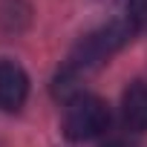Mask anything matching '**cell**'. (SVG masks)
Returning a JSON list of instances; mask_svg holds the SVG:
<instances>
[{"label": "cell", "instance_id": "obj_1", "mask_svg": "<svg viewBox=\"0 0 147 147\" xmlns=\"http://www.w3.org/2000/svg\"><path fill=\"white\" fill-rule=\"evenodd\" d=\"M133 35H136V29H133V23H130L127 18H115V20H110L107 26H101V29L84 35V38L75 43V49L69 52V58H66L63 69L58 72L55 84H61V81H63V84H72L75 78H81L84 72L98 69V66L107 63Z\"/></svg>", "mask_w": 147, "mask_h": 147}, {"label": "cell", "instance_id": "obj_2", "mask_svg": "<svg viewBox=\"0 0 147 147\" xmlns=\"http://www.w3.org/2000/svg\"><path fill=\"white\" fill-rule=\"evenodd\" d=\"M63 136L69 141H90L110 130V107L104 98L78 92L66 101L63 110Z\"/></svg>", "mask_w": 147, "mask_h": 147}, {"label": "cell", "instance_id": "obj_3", "mask_svg": "<svg viewBox=\"0 0 147 147\" xmlns=\"http://www.w3.org/2000/svg\"><path fill=\"white\" fill-rule=\"evenodd\" d=\"M29 95V75L20 63L0 61V107L3 110H20Z\"/></svg>", "mask_w": 147, "mask_h": 147}, {"label": "cell", "instance_id": "obj_4", "mask_svg": "<svg viewBox=\"0 0 147 147\" xmlns=\"http://www.w3.org/2000/svg\"><path fill=\"white\" fill-rule=\"evenodd\" d=\"M121 118L130 133L147 130V84L144 81H130L127 90L121 92Z\"/></svg>", "mask_w": 147, "mask_h": 147}, {"label": "cell", "instance_id": "obj_5", "mask_svg": "<svg viewBox=\"0 0 147 147\" xmlns=\"http://www.w3.org/2000/svg\"><path fill=\"white\" fill-rule=\"evenodd\" d=\"M124 18L133 23L136 32L144 29L147 26V0H127V15Z\"/></svg>", "mask_w": 147, "mask_h": 147}]
</instances>
